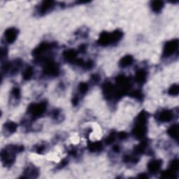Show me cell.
<instances>
[{
  "label": "cell",
  "mask_w": 179,
  "mask_h": 179,
  "mask_svg": "<svg viewBox=\"0 0 179 179\" xmlns=\"http://www.w3.org/2000/svg\"><path fill=\"white\" fill-rule=\"evenodd\" d=\"M123 36V31L119 30H115L113 32H103L99 36L97 43L100 46H109L119 41Z\"/></svg>",
  "instance_id": "obj_1"
},
{
  "label": "cell",
  "mask_w": 179,
  "mask_h": 179,
  "mask_svg": "<svg viewBox=\"0 0 179 179\" xmlns=\"http://www.w3.org/2000/svg\"><path fill=\"white\" fill-rule=\"evenodd\" d=\"M23 149V147L21 146H13L7 149L2 150L1 158L3 164L7 167L12 165L15 161V153L18 152H22Z\"/></svg>",
  "instance_id": "obj_2"
},
{
  "label": "cell",
  "mask_w": 179,
  "mask_h": 179,
  "mask_svg": "<svg viewBox=\"0 0 179 179\" xmlns=\"http://www.w3.org/2000/svg\"><path fill=\"white\" fill-rule=\"evenodd\" d=\"M102 89H103L104 95L106 97V99H109L114 98V97L118 99L122 97L121 94L118 92V89L110 82L105 83Z\"/></svg>",
  "instance_id": "obj_3"
},
{
  "label": "cell",
  "mask_w": 179,
  "mask_h": 179,
  "mask_svg": "<svg viewBox=\"0 0 179 179\" xmlns=\"http://www.w3.org/2000/svg\"><path fill=\"white\" fill-rule=\"evenodd\" d=\"M46 110V102L31 104L28 107V113L33 118L40 117Z\"/></svg>",
  "instance_id": "obj_4"
},
{
  "label": "cell",
  "mask_w": 179,
  "mask_h": 179,
  "mask_svg": "<svg viewBox=\"0 0 179 179\" xmlns=\"http://www.w3.org/2000/svg\"><path fill=\"white\" fill-rule=\"evenodd\" d=\"M179 41L178 39H173L165 44L164 50H163V56L164 57H170L175 52L177 51L178 48Z\"/></svg>",
  "instance_id": "obj_5"
},
{
  "label": "cell",
  "mask_w": 179,
  "mask_h": 179,
  "mask_svg": "<svg viewBox=\"0 0 179 179\" xmlns=\"http://www.w3.org/2000/svg\"><path fill=\"white\" fill-rule=\"evenodd\" d=\"M44 72L49 76H56L59 74L60 69L58 66L52 61H47L44 67Z\"/></svg>",
  "instance_id": "obj_6"
},
{
  "label": "cell",
  "mask_w": 179,
  "mask_h": 179,
  "mask_svg": "<svg viewBox=\"0 0 179 179\" xmlns=\"http://www.w3.org/2000/svg\"><path fill=\"white\" fill-rule=\"evenodd\" d=\"M54 45L50 43H46V42H44V43H42L40 45L36 47V48L33 51V55H35V57H41V55H44V53H46V52H48L50 50H51L53 48Z\"/></svg>",
  "instance_id": "obj_7"
},
{
  "label": "cell",
  "mask_w": 179,
  "mask_h": 179,
  "mask_svg": "<svg viewBox=\"0 0 179 179\" xmlns=\"http://www.w3.org/2000/svg\"><path fill=\"white\" fill-rule=\"evenodd\" d=\"M146 133V126L145 123H136L132 130V134L136 139H142Z\"/></svg>",
  "instance_id": "obj_8"
},
{
  "label": "cell",
  "mask_w": 179,
  "mask_h": 179,
  "mask_svg": "<svg viewBox=\"0 0 179 179\" xmlns=\"http://www.w3.org/2000/svg\"><path fill=\"white\" fill-rule=\"evenodd\" d=\"M18 36V30L15 28L10 27L5 31V40L9 44H13L16 40Z\"/></svg>",
  "instance_id": "obj_9"
},
{
  "label": "cell",
  "mask_w": 179,
  "mask_h": 179,
  "mask_svg": "<svg viewBox=\"0 0 179 179\" xmlns=\"http://www.w3.org/2000/svg\"><path fill=\"white\" fill-rule=\"evenodd\" d=\"M162 164V160H152L151 161H150L148 164V171L151 173H156L160 170V167H161Z\"/></svg>",
  "instance_id": "obj_10"
},
{
  "label": "cell",
  "mask_w": 179,
  "mask_h": 179,
  "mask_svg": "<svg viewBox=\"0 0 179 179\" xmlns=\"http://www.w3.org/2000/svg\"><path fill=\"white\" fill-rule=\"evenodd\" d=\"M173 118V113L169 110H164L162 112H160L157 119L162 123H167L172 120Z\"/></svg>",
  "instance_id": "obj_11"
},
{
  "label": "cell",
  "mask_w": 179,
  "mask_h": 179,
  "mask_svg": "<svg viewBox=\"0 0 179 179\" xmlns=\"http://www.w3.org/2000/svg\"><path fill=\"white\" fill-rule=\"evenodd\" d=\"M76 56H77V52L73 49L67 50L63 52V57H64L65 60L69 62H74L76 60Z\"/></svg>",
  "instance_id": "obj_12"
},
{
  "label": "cell",
  "mask_w": 179,
  "mask_h": 179,
  "mask_svg": "<svg viewBox=\"0 0 179 179\" xmlns=\"http://www.w3.org/2000/svg\"><path fill=\"white\" fill-rule=\"evenodd\" d=\"M147 73L144 69H139L136 72L135 80L139 84H143L146 81Z\"/></svg>",
  "instance_id": "obj_13"
},
{
  "label": "cell",
  "mask_w": 179,
  "mask_h": 179,
  "mask_svg": "<svg viewBox=\"0 0 179 179\" xmlns=\"http://www.w3.org/2000/svg\"><path fill=\"white\" fill-rule=\"evenodd\" d=\"M134 62V58L131 55H125V57H123L122 59L120 60L119 62V66L122 68L127 67L129 66L132 65Z\"/></svg>",
  "instance_id": "obj_14"
},
{
  "label": "cell",
  "mask_w": 179,
  "mask_h": 179,
  "mask_svg": "<svg viewBox=\"0 0 179 179\" xmlns=\"http://www.w3.org/2000/svg\"><path fill=\"white\" fill-rule=\"evenodd\" d=\"M178 125L175 124L168 129L167 133L171 137L176 139V141L178 140Z\"/></svg>",
  "instance_id": "obj_15"
},
{
  "label": "cell",
  "mask_w": 179,
  "mask_h": 179,
  "mask_svg": "<svg viewBox=\"0 0 179 179\" xmlns=\"http://www.w3.org/2000/svg\"><path fill=\"white\" fill-rule=\"evenodd\" d=\"M53 6H54V2H52V1L44 2L41 5L40 10H39V11H40L41 14H44L47 11V10H50L52 7H53Z\"/></svg>",
  "instance_id": "obj_16"
},
{
  "label": "cell",
  "mask_w": 179,
  "mask_h": 179,
  "mask_svg": "<svg viewBox=\"0 0 179 179\" xmlns=\"http://www.w3.org/2000/svg\"><path fill=\"white\" fill-rule=\"evenodd\" d=\"M163 6H164V2L162 1H153L151 3L152 9L155 13L161 11Z\"/></svg>",
  "instance_id": "obj_17"
},
{
  "label": "cell",
  "mask_w": 179,
  "mask_h": 179,
  "mask_svg": "<svg viewBox=\"0 0 179 179\" xmlns=\"http://www.w3.org/2000/svg\"><path fill=\"white\" fill-rule=\"evenodd\" d=\"M88 148L91 152L100 151L102 149V144L101 142H99V141L90 143L88 146Z\"/></svg>",
  "instance_id": "obj_18"
},
{
  "label": "cell",
  "mask_w": 179,
  "mask_h": 179,
  "mask_svg": "<svg viewBox=\"0 0 179 179\" xmlns=\"http://www.w3.org/2000/svg\"><path fill=\"white\" fill-rule=\"evenodd\" d=\"M17 125L14 122H7L6 124L4 125V128L10 134H12L15 132L17 130Z\"/></svg>",
  "instance_id": "obj_19"
},
{
  "label": "cell",
  "mask_w": 179,
  "mask_h": 179,
  "mask_svg": "<svg viewBox=\"0 0 179 179\" xmlns=\"http://www.w3.org/2000/svg\"><path fill=\"white\" fill-rule=\"evenodd\" d=\"M148 118V114L146 111H141L140 114L136 118V123H145L146 124L147 120Z\"/></svg>",
  "instance_id": "obj_20"
},
{
  "label": "cell",
  "mask_w": 179,
  "mask_h": 179,
  "mask_svg": "<svg viewBox=\"0 0 179 179\" xmlns=\"http://www.w3.org/2000/svg\"><path fill=\"white\" fill-rule=\"evenodd\" d=\"M146 146H147V143L146 141L141 142L140 144L135 147V148H134V152H135V154H137V155L144 153V152H145V150H146Z\"/></svg>",
  "instance_id": "obj_21"
},
{
  "label": "cell",
  "mask_w": 179,
  "mask_h": 179,
  "mask_svg": "<svg viewBox=\"0 0 179 179\" xmlns=\"http://www.w3.org/2000/svg\"><path fill=\"white\" fill-rule=\"evenodd\" d=\"M34 74V70L32 69V67H28L27 69L25 70V72H23V78L25 80H30V78L32 77V76Z\"/></svg>",
  "instance_id": "obj_22"
},
{
  "label": "cell",
  "mask_w": 179,
  "mask_h": 179,
  "mask_svg": "<svg viewBox=\"0 0 179 179\" xmlns=\"http://www.w3.org/2000/svg\"><path fill=\"white\" fill-rule=\"evenodd\" d=\"M161 177L163 178H176L174 172L171 169L166 170L164 172H163Z\"/></svg>",
  "instance_id": "obj_23"
},
{
  "label": "cell",
  "mask_w": 179,
  "mask_h": 179,
  "mask_svg": "<svg viewBox=\"0 0 179 179\" xmlns=\"http://www.w3.org/2000/svg\"><path fill=\"white\" fill-rule=\"evenodd\" d=\"M168 93L169 94L172 96H176L178 95L179 93V87L177 84H175V85H173L170 87V88L168 90Z\"/></svg>",
  "instance_id": "obj_24"
},
{
  "label": "cell",
  "mask_w": 179,
  "mask_h": 179,
  "mask_svg": "<svg viewBox=\"0 0 179 179\" xmlns=\"http://www.w3.org/2000/svg\"><path fill=\"white\" fill-rule=\"evenodd\" d=\"M89 86L86 83H81L78 85V90L81 94H85L88 90Z\"/></svg>",
  "instance_id": "obj_25"
},
{
  "label": "cell",
  "mask_w": 179,
  "mask_h": 179,
  "mask_svg": "<svg viewBox=\"0 0 179 179\" xmlns=\"http://www.w3.org/2000/svg\"><path fill=\"white\" fill-rule=\"evenodd\" d=\"M130 95L133 97L134 99H141L142 97H143V94H142L141 92L139 90H134L131 92V93L130 94Z\"/></svg>",
  "instance_id": "obj_26"
},
{
  "label": "cell",
  "mask_w": 179,
  "mask_h": 179,
  "mask_svg": "<svg viewBox=\"0 0 179 179\" xmlns=\"http://www.w3.org/2000/svg\"><path fill=\"white\" fill-rule=\"evenodd\" d=\"M179 168V162L178 160H173V161L171 162L170 164V169L173 171V172H176L178 170Z\"/></svg>",
  "instance_id": "obj_27"
},
{
  "label": "cell",
  "mask_w": 179,
  "mask_h": 179,
  "mask_svg": "<svg viewBox=\"0 0 179 179\" xmlns=\"http://www.w3.org/2000/svg\"><path fill=\"white\" fill-rule=\"evenodd\" d=\"M12 94L15 99H19L20 97V90L18 88H14L12 90Z\"/></svg>",
  "instance_id": "obj_28"
},
{
  "label": "cell",
  "mask_w": 179,
  "mask_h": 179,
  "mask_svg": "<svg viewBox=\"0 0 179 179\" xmlns=\"http://www.w3.org/2000/svg\"><path fill=\"white\" fill-rule=\"evenodd\" d=\"M114 141H115V134H110V135L107 137L106 140V143L107 144H111Z\"/></svg>",
  "instance_id": "obj_29"
},
{
  "label": "cell",
  "mask_w": 179,
  "mask_h": 179,
  "mask_svg": "<svg viewBox=\"0 0 179 179\" xmlns=\"http://www.w3.org/2000/svg\"><path fill=\"white\" fill-rule=\"evenodd\" d=\"M127 134L125 131H120V132L118 133V137L120 139H125L127 138Z\"/></svg>",
  "instance_id": "obj_30"
},
{
  "label": "cell",
  "mask_w": 179,
  "mask_h": 179,
  "mask_svg": "<svg viewBox=\"0 0 179 179\" xmlns=\"http://www.w3.org/2000/svg\"><path fill=\"white\" fill-rule=\"evenodd\" d=\"M72 103H73V105H75V106H76V105H77V104L78 103V97H75L74 98L72 99Z\"/></svg>",
  "instance_id": "obj_31"
},
{
  "label": "cell",
  "mask_w": 179,
  "mask_h": 179,
  "mask_svg": "<svg viewBox=\"0 0 179 179\" xmlns=\"http://www.w3.org/2000/svg\"><path fill=\"white\" fill-rule=\"evenodd\" d=\"M79 50L81 52H84L86 50L85 46H84V45H81V46L79 47Z\"/></svg>",
  "instance_id": "obj_32"
},
{
  "label": "cell",
  "mask_w": 179,
  "mask_h": 179,
  "mask_svg": "<svg viewBox=\"0 0 179 179\" xmlns=\"http://www.w3.org/2000/svg\"><path fill=\"white\" fill-rule=\"evenodd\" d=\"M44 146H39L37 150H36V151H37L39 153H41V152L44 151Z\"/></svg>",
  "instance_id": "obj_33"
},
{
  "label": "cell",
  "mask_w": 179,
  "mask_h": 179,
  "mask_svg": "<svg viewBox=\"0 0 179 179\" xmlns=\"http://www.w3.org/2000/svg\"><path fill=\"white\" fill-rule=\"evenodd\" d=\"M114 151L115 152H118L120 151V147L118 146H115L114 147Z\"/></svg>",
  "instance_id": "obj_34"
},
{
  "label": "cell",
  "mask_w": 179,
  "mask_h": 179,
  "mask_svg": "<svg viewBox=\"0 0 179 179\" xmlns=\"http://www.w3.org/2000/svg\"><path fill=\"white\" fill-rule=\"evenodd\" d=\"M139 178H148V176H147L146 174H140L139 176Z\"/></svg>",
  "instance_id": "obj_35"
}]
</instances>
